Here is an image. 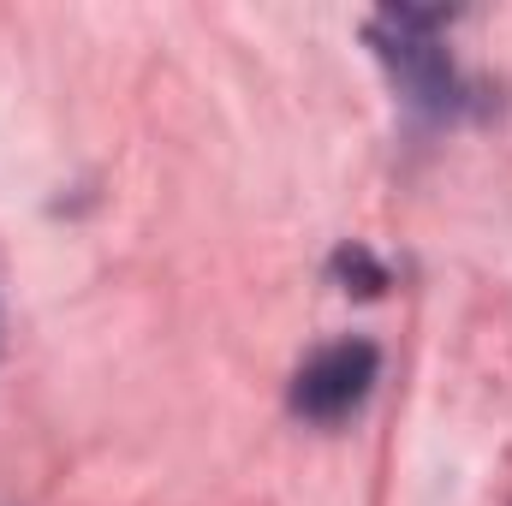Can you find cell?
Listing matches in <instances>:
<instances>
[{"mask_svg":"<svg viewBox=\"0 0 512 506\" xmlns=\"http://www.w3.org/2000/svg\"><path fill=\"white\" fill-rule=\"evenodd\" d=\"M382 376V352L370 340H340V346H322L304 370H298V387H292V411H304L310 423H340L352 417L370 387Z\"/></svg>","mask_w":512,"mask_h":506,"instance_id":"1","label":"cell"},{"mask_svg":"<svg viewBox=\"0 0 512 506\" xmlns=\"http://www.w3.org/2000/svg\"><path fill=\"white\" fill-rule=\"evenodd\" d=\"M435 24L441 18H423V12H387V18H376V48H382V60L393 66V78L405 84V96L417 108L447 114L453 108V66L429 42Z\"/></svg>","mask_w":512,"mask_h":506,"instance_id":"2","label":"cell"}]
</instances>
